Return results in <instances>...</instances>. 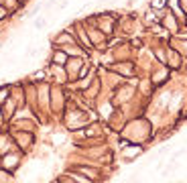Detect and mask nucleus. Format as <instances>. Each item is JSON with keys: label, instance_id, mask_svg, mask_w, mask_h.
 <instances>
[{"label": "nucleus", "instance_id": "f257e3e1", "mask_svg": "<svg viewBox=\"0 0 187 183\" xmlns=\"http://www.w3.org/2000/svg\"><path fill=\"white\" fill-rule=\"evenodd\" d=\"M35 27H37V29H43V27H45V20H43V18H37V20H35Z\"/></svg>", "mask_w": 187, "mask_h": 183}, {"label": "nucleus", "instance_id": "f03ea898", "mask_svg": "<svg viewBox=\"0 0 187 183\" xmlns=\"http://www.w3.org/2000/svg\"><path fill=\"white\" fill-rule=\"evenodd\" d=\"M165 4V0H155V6H163Z\"/></svg>", "mask_w": 187, "mask_h": 183}]
</instances>
